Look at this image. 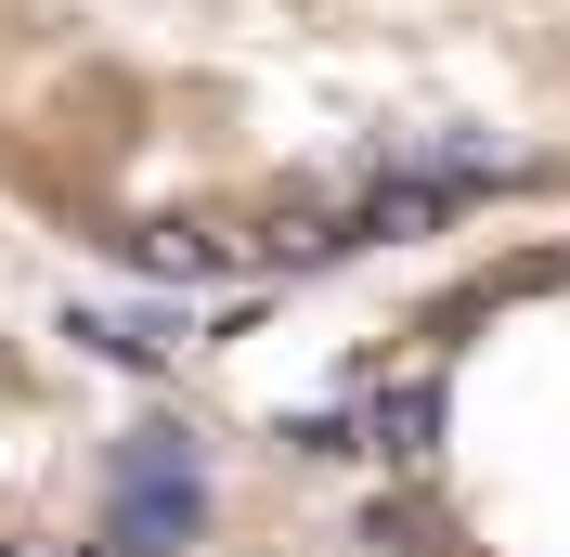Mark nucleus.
Returning a JSON list of instances; mask_svg holds the SVG:
<instances>
[{
  "instance_id": "obj_3",
  "label": "nucleus",
  "mask_w": 570,
  "mask_h": 557,
  "mask_svg": "<svg viewBox=\"0 0 570 557\" xmlns=\"http://www.w3.org/2000/svg\"><path fill=\"white\" fill-rule=\"evenodd\" d=\"M208 377L0 285V557H195Z\"/></svg>"
},
{
  "instance_id": "obj_2",
  "label": "nucleus",
  "mask_w": 570,
  "mask_h": 557,
  "mask_svg": "<svg viewBox=\"0 0 570 557\" xmlns=\"http://www.w3.org/2000/svg\"><path fill=\"white\" fill-rule=\"evenodd\" d=\"M273 338L208 363L259 557H570V221L285 299Z\"/></svg>"
},
{
  "instance_id": "obj_4",
  "label": "nucleus",
  "mask_w": 570,
  "mask_h": 557,
  "mask_svg": "<svg viewBox=\"0 0 570 557\" xmlns=\"http://www.w3.org/2000/svg\"><path fill=\"white\" fill-rule=\"evenodd\" d=\"M195 557H259V531L234 519V480L208 467V531H195Z\"/></svg>"
},
{
  "instance_id": "obj_1",
  "label": "nucleus",
  "mask_w": 570,
  "mask_h": 557,
  "mask_svg": "<svg viewBox=\"0 0 570 557\" xmlns=\"http://www.w3.org/2000/svg\"><path fill=\"white\" fill-rule=\"evenodd\" d=\"M570 221V0H0V234L285 312Z\"/></svg>"
}]
</instances>
